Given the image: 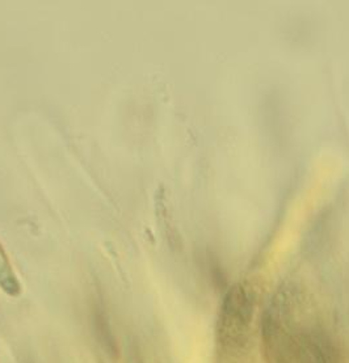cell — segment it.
Segmentation results:
<instances>
[{
    "instance_id": "6da1fadb",
    "label": "cell",
    "mask_w": 349,
    "mask_h": 363,
    "mask_svg": "<svg viewBox=\"0 0 349 363\" xmlns=\"http://www.w3.org/2000/svg\"><path fill=\"white\" fill-rule=\"evenodd\" d=\"M262 332L267 363H335L328 340L290 291L273 299Z\"/></svg>"
},
{
    "instance_id": "7a4b0ae2",
    "label": "cell",
    "mask_w": 349,
    "mask_h": 363,
    "mask_svg": "<svg viewBox=\"0 0 349 363\" xmlns=\"http://www.w3.org/2000/svg\"><path fill=\"white\" fill-rule=\"evenodd\" d=\"M255 299L243 285L233 286L227 291L217 323V340L223 353L234 355L243 352L253 328Z\"/></svg>"
}]
</instances>
